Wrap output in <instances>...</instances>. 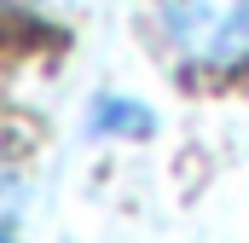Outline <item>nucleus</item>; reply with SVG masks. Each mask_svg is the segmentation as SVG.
Masks as SVG:
<instances>
[{
  "mask_svg": "<svg viewBox=\"0 0 249 243\" xmlns=\"http://www.w3.org/2000/svg\"><path fill=\"white\" fill-rule=\"evenodd\" d=\"M157 17L186 64L203 69L249 64V0H157Z\"/></svg>",
  "mask_w": 249,
  "mask_h": 243,
  "instance_id": "obj_1",
  "label": "nucleus"
}]
</instances>
